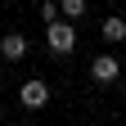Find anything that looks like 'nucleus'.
I'll return each mask as SVG.
<instances>
[{"label":"nucleus","mask_w":126,"mask_h":126,"mask_svg":"<svg viewBox=\"0 0 126 126\" xmlns=\"http://www.w3.org/2000/svg\"><path fill=\"white\" fill-rule=\"evenodd\" d=\"M104 41H126V18H104Z\"/></svg>","instance_id":"39448f33"},{"label":"nucleus","mask_w":126,"mask_h":126,"mask_svg":"<svg viewBox=\"0 0 126 126\" xmlns=\"http://www.w3.org/2000/svg\"><path fill=\"white\" fill-rule=\"evenodd\" d=\"M23 54H27V36H23V32H5V36H0V59L18 63Z\"/></svg>","instance_id":"20e7f679"},{"label":"nucleus","mask_w":126,"mask_h":126,"mask_svg":"<svg viewBox=\"0 0 126 126\" xmlns=\"http://www.w3.org/2000/svg\"><path fill=\"white\" fill-rule=\"evenodd\" d=\"M59 14H63V5H54V0L41 5V18H45V23H59Z\"/></svg>","instance_id":"423d86ee"},{"label":"nucleus","mask_w":126,"mask_h":126,"mask_svg":"<svg viewBox=\"0 0 126 126\" xmlns=\"http://www.w3.org/2000/svg\"><path fill=\"white\" fill-rule=\"evenodd\" d=\"M63 14H68V18H81V14H86V0H63Z\"/></svg>","instance_id":"0eeeda50"},{"label":"nucleus","mask_w":126,"mask_h":126,"mask_svg":"<svg viewBox=\"0 0 126 126\" xmlns=\"http://www.w3.org/2000/svg\"><path fill=\"white\" fill-rule=\"evenodd\" d=\"M45 45H50L59 59H68V54L77 50V27H72L68 18H59V23H45Z\"/></svg>","instance_id":"f257e3e1"},{"label":"nucleus","mask_w":126,"mask_h":126,"mask_svg":"<svg viewBox=\"0 0 126 126\" xmlns=\"http://www.w3.org/2000/svg\"><path fill=\"white\" fill-rule=\"evenodd\" d=\"M90 77H94V81H99V86H113L117 77H122V63H117L113 54H99V59L90 63Z\"/></svg>","instance_id":"f03ea898"},{"label":"nucleus","mask_w":126,"mask_h":126,"mask_svg":"<svg viewBox=\"0 0 126 126\" xmlns=\"http://www.w3.org/2000/svg\"><path fill=\"white\" fill-rule=\"evenodd\" d=\"M18 99H23L27 108H45V104H50V86L32 77V81H23V86H18Z\"/></svg>","instance_id":"7ed1b4c3"}]
</instances>
